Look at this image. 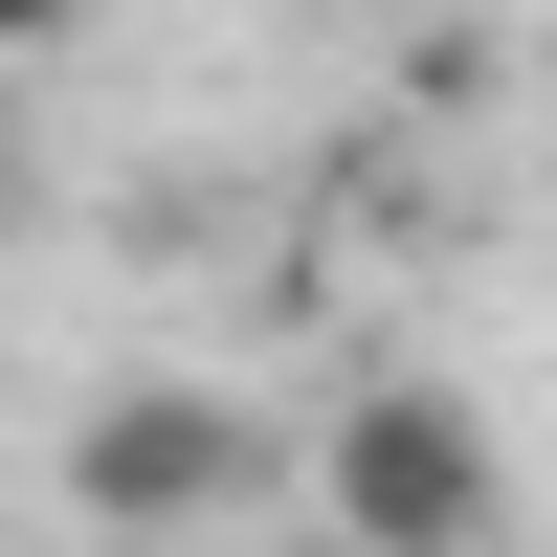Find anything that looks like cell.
<instances>
[{"label": "cell", "mask_w": 557, "mask_h": 557, "mask_svg": "<svg viewBox=\"0 0 557 557\" xmlns=\"http://www.w3.org/2000/svg\"><path fill=\"white\" fill-rule=\"evenodd\" d=\"M290 491H312L335 557H491V535H513V446H491L469 380H357Z\"/></svg>", "instance_id": "2"}, {"label": "cell", "mask_w": 557, "mask_h": 557, "mask_svg": "<svg viewBox=\"0 0 557 557\" xmlns=\"http://www.w3.org/2000/svg\"><path fill=\"white\" fill-rule=\"evenodd\" d=\"M290 469H312V446L268 424L246 380H89V401H67V446H45L67 535H112V557H201V535H246Z\"/></svg>", "instance_id": "1"}, {"label": "cell", "mask_w": 557, "mask_h": 557, "mask_svg": "<svg viewBox=\"0 0 557 557\" xmlns=\"http://www.w3.org/2000/svg\"><path fill=\"white\" fill-rule=\"evenodd\" d=\"M0 201H23V178H0Z\"/></svg>", "instance_id": "4"}, {"label": "cell", "mask_w": 557, "mask_h": 557, "mask_svg": "<svg viewBox=\"0 0 557 557\" xmlns=\"http://www.w3.org/2000/svg\"><path fill=\"white\" fill-rule=\"evenodd\" d=\"M67 23H89V0H0V45H67Z\"/></svg>", "instance_id": "3"}]
</instances>
